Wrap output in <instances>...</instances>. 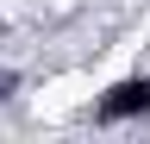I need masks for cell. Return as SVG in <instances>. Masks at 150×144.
I'll return each mask as SVG.
<instances>
[{"label": "cell", "instance_id": "6da1fadb", "mask_svg": "<svg viewBox=\"0 0 150 144\" xmlns=\"http://www.w3.org/2000/svg\"><path fill=\"white\" fill-rule=\"evenodd\" d=\"M131 106H150V88H119V100H106V113H131Z\"/></svg>", "mask_w": 150, "mask_h": 144}]
</instances>
